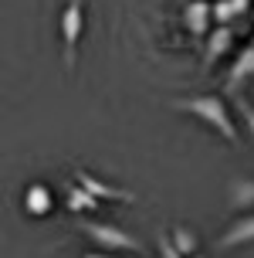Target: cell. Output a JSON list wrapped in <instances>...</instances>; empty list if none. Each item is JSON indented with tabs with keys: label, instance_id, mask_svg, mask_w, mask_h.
<instances>
[{
	"label": "cell",
	"instance_id": "3957f363",
	"mask_svg": "<svg viewBox=\"0 0 254 258\" xmlns=\"http://www.w3.org/2000/svg\"><path fill=\"white\" fill-rule=\"evenodd\" d=\"M81 24H85L81 0H68V7H64V14H61V41H64V64H68V72L75 68V51H78V38H81Z\"/></svg>",
	"mask_w": 254,
	"mask_h": 258
},
{
	"label": "cell",
	"instance_id": "5bb4252c",
	"mask_svg": "<svg viewBox=\"0 0 254 258\" xmlns=\"http://www.w3.org/2000/svg\"><path fill=\"white\" fill-rule=\"evenodd\" d=\"M190 258H200V255H190Z\"/></svg>",
	"mask_w": 254,
	"mask_h": 258
},
{
	"label": "cell",
	"instance_id": "7a4b0ae2",
	"mask_svg": "<svg viewBox=\"0 0 254 258\" xmlns=\"http://www.w3.org/2000/svg\"><path fill=\"white\" fill-rule=\"evenodd\" d=\"M81 231L89 234V238H95L105 251H142L139 241H136L132 234H126L122 228H115V224H95V221H85Z\"/></svg>",
	"mask_w": 254,
	"mask_h": 258
},
{
	"label": "cell",
	"instance_id": "5b68a950",
	"mask_svg": "<svg viewBox=\"0 0 254 258\" xmlns=\"http://www.w3.org/2000/svg\"><path fill=\"white\" fill-rule=\"evenodd\" d=\"M251 241H254V214H247V218L234 221L227 231L217 238V248H220V251H230V248H237V245H251Z\"/></svg>",
	"mask_w": 254,
	"mask_h": 258
},
{
	"label": "cell",
	"instance_id": "8fae6325",
	"mask_svg": "<svg viewBox=\"0 0 254 258\" xmlns=\"http://www.w3.org/2000/svg\"><path fill=\"white\" fill-rule=\"evenodd\" d=\"M241 105V116H244V122H247V133H251V140H254V109L247 102H237Z\"/></svg>",
	"mask_w": 254,
	"mask_h": 258
},
{
	"label": "cell",
	"instance_id": "7c38bea8",
	"mask_svg": "<svg viewBox=\"0 0 254 258\" xmlns=\"http://www.w3.org/2000/svg\"><path fill=\"white\" fill-rule=\"evenodd\" d=\"M227 38H230V31H220V34L214 38V44H210V48H214V54H220V51H224V44H227Z\"/></svg>",
	"mask_w": 254,
	"mask_h": 258
},
{
	"label": "cell",
	"instance_id": "6da1fadb",
	"mask_svg": "<svg viewBox=\"0 0 254 258\" xmlns=\"http://www.w3.org/2000/svg\"><path fill=\"white\" fill-rule=\"evenodd\" d=\"M173 109L180 112H190L200 122H207L210 129H217L227 143H237V129H234V119L227 112V102L220 95H190V99H177Z\"/></svg>",
	"mask_w": 254,
	"mask_h": 258
},
{
	"label": "cell",
	"instance_id": "4fadbf2b",
	"mask_svg": "<svg viewBox=\"0 0 254 258\" xmlns=\"http://www.w3.org/2000/svg\"><path fill=\"white\" fill-rule=\"evenodd\" d=\"M81 258H109V255H81Z\"/></svg>",
	"mask_w": 254,
	"mask_h": 258
},
{
	"label": "cell",
	"instance_id": "9c48e42d",
	"mask_svg": "<svg viewBox=\"0 0 254 258\" xmlns=\"http://www.w3.org/2000/svg\"><path fill=\"white\" fill-rule=\"evenodd\" d=\"M95 207H99V201H95L89 190L71 187V194H68V211H95Z\"/></svg>",
	"mask_w": 254,
	"mask_h": 258
},
{
	"label": "cell",
	"instance_id": "277c9868",
	"mask_svg": "<svg viewBox=\"0 0 254 258\" xmlns=\"http://www.w3.org/2000/svg\"><path fill=\"white\" fill-rule=\"evenodd\" d=\"M75 183L81 187V190H89L95 201H102V197H105V201H122V204L132 201L129 190H119V187H112V183H102L99 177H92L89 170H75Z\"/></svg>",
	"mask_w": 254,
	"mask_h": 258
},
{
	"label": "cell",
	"instance_id": "30bf717a",
	"mask_svg": "<svg viewBox=\"0 0 254 258\" xmlns=\"http://www.w3.org/2000/svg\"><path fill=\"white\" fill-rule=\"evenodd\" d=\"M156 248H159V258H183L173 248V241H170V234H159V241H156Z\"/></svg>",
	"mask_w": 254,
	"mask_h": 258
},
{
	"label": "cell",
	"instance_id": "ba28073f",
	"mask_svg": "<svg viewBox=\"0 0 254 258\" xmlns=\"http://www.w3.org/2000/svg\"><path fill=\"white\" fill-rule=\"evenodd\" d=\"M170 241H173V248H177L183 258L197 255V234L190 231V228H173V234H170Z\"/></svg>",
	"mask_w": 254,
	"mask_h": 258
},
{
	"label": "cell",
	"instance_id": "52a82bcc",
	"mask_svg": "<svg viewBox=\"0 0 254 258\" xmlns=\"http://www.w3.org/2000/svg\"><path fill=\"white\" fill-rule=\"evenodd\" d=\"M227 201H230V207H234V211H247V207H254V180L230 183Z\"/></svg>",
	"mask_w": 254,
	"mask_h": 258
},
{
	"label": "cell",
	"instance_id": "8992f818",
	"mask_svg": "<svg viewBox=\"0 0 254 258\" xmlns=\"http://www.w3.org/2000/svg\"><path fill=\"white\" fill-rule=\"evenodd\" d=\"M24 211L31 218H44L48 211H54V194L48 183H31L24 190Z\"/></svg>",
	"mask_w": 254,
	"mask_h": 258
}]
</instances>
